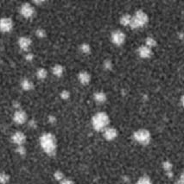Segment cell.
Here are the masks:
<instances>
[{
	"mask_svg": "<svg viewBox=\"0 0 184 184\" xmlns=\"http://www.w3.org/2000/svg\"><path fill=\"white\" fill-rule=\"evenodd\" d=\"M40 144L45 153L49 156H54L56 152V139L51 133H44L40 137Z\"/></svg>",
	"mask_w": 184,
	"mask_h": 184,
	"instance_id": "cell-1",
	"label": "cell"
},
{
	"mask_svg": "<svg viewBox=\"0 0 184 184\" xmlns=\"http://www.w3.org/2000/svg\"><path fill=\"white\" fill-rule=\"evenodd\" d=\"M108 124H109V117L105 112H98L93 117L92 124L96 131L105 130L108 125Z\"/></svg>",
	"mask_w": 184,
	"mask_h": 184,
	"instance_id": "cell-2",
	"label": "cell"
},
{
	"mask_svg": "<svg viewBox=\"0 0 184 184\" xmlns=\"http://www.w3.org/2000/svg\"><path fill=\"white\" fill-rule=\"evenodd\" d=\"M149 21V18L147 14L142 11H138L135 13L134 17H131V20L130 23V26L132 29H137L144 26Z\"/></svg>",
	"mask_w": 184,
	"mask_h": 184,
	"instance_id": "cell-3",
	"label": "cell"
},
{
	"mask_svg": "<svg viewBox=\"0 0 184 184\" xmlns=\"http://www.w3.org/2000/svg\"><path fill=\"white\" fill-rule=\"evenodd\" d=\"M134 138L141 144H148L150 141V133L147 130L141 129L134 133Z\"/></svg>",
	"mask_w": 184,
	"mask_h": 184,
	"instance_id": "cell-4",
	"label": "cell"
},
{
	"mask_svg": "<svg viewBox=\"0 0 184 184\" xmlns=\"http://www.w3.org/2000/svg\"><path fill=\"white\" fill-rule=\"evenodd\" d=\"M13 28V22L9 18L0 19V30L2 32H10Z\"/></svg>",
	"mask_w": 184,
	"mask_h": 184,
	"instance_id": "cell-5",
	"label": "cell"
},
{
	"mask_svg": "<svg viewBox=\"0 0 184 184\" xmlns=\"http://www.w3.org/2000/svg\"><path fill=\"white\" fill-rule=\"evenodd\" d=\"M20 13L22 14V16H24V18H31L34 13H35V9L34 7L28 4V3H25L22 6H21V9H20Z\"/></svg>",
	"mask_w": 184,
	"mask_h": 184,
	"instance_id": "cell-6",
	"label": "cell"
},
{
	"mask_svg": "<svg viewBox=\"0 0 184 184\" xmlns=\"http://www.w3.org/2000/svg\"><path fill=\"white\" fill-rule=\"evenodd\" d=\"M125 36L124 34L120 30H116L112 33V41L116 45H122L124 43Z\"/></svg>",
	"mask_w": 184,
	"mask_h": 184,
	"instance_id": "cell-7",
	"label": "cell"
},
{
	"mask_svg": "<svg viewBox=\"0 0 184 184\" xmlns=\"http://www.w3.org/2000/svg\"><path fill=\"white\" fill-rule=\"evenodd\" d=\"M12 141L18 146L23 145L26 141V136L22 131H17L15 132L12 137Z\"/></svg>",
	"mask_w": 184,
	"mask_h": 184,
	"instance_id": "cell-8",
	"label": "cell"
},
{
	"mask_svg": "<svg viewBox=\"0 0 184 184\" xmlns=\"http://www.w3.org/2000/svg\"><path fill=\"white\" fill-rule=\"evenodd\" d=\"M13 120L18 124H23L26 122L27 120V114L23 110H18L13 116Z\"/></svg>",
	"mask_w": 184,
	"mask_h": 184,
	"instance_id": "cell-9",
	"label": "cell"
},
{
	"mask_svg": "<svg viewBox=\"0 0 184 184\" xmlns=\"http://www.w3.org/2000/svg\"><path fill=\"white\" fill-rule=\"evenodd\" d=\"M117 135H118V132H117L116 129H114V128L106 127L104 130V137L106 140H109V141L113 140L114 138H116Z\"/></svg>",
	"mask_w": 184,
	"mask_h": 184,
	"instance_id": "cell-10",
	"label": "cell"
},
{
	"mask_svg": "<svg viewBox=\"0 0 184 184\" xmlns=\"http://www.w3.org/2000/svg\"><path fill=\"white\" fill-rule=\"evenodd\" d=\"M31 43H32L31 40L26 37H22L18 40V45L21 48V49H23V50H28L29 48L30 47Z\"/></svg>",
	"mask_w": 184,
	"mask_h": 184,
	"instance_id": "cell-11",
	"label": "cell"
},
{
	"mask_svg": "<svg viewBox=\"0 0 184 184\" xmlns=\"http://www.w3.org/2000/svg\"><path fill=\"white\" fill-rule=\"evenodd\" d=\"M138 55L140 57L142 58H149L152 55V51H151V49L147 47L146 45L144 46H141L139 47L138 49Z\"/></svg>",
	"mask_w": 184,
	"mask_h": 184,
	"instance_id": "cell-12",
	"label": "cell"
},
{
	"mask_svg": "<svg viewBox=\"0 0 184 184\" xmlns=\"http://www.w3.org/2000/svg\"><path fill=\"white\" fill-rule=\"evenodd\" d=\"M79 80L83 85H87L91 80V75L87 72H80L79 74Z\"/></svg>",
	"mask_w": 184,
	"mask_h": 184,
	"instance_id": "cell-13",
	"label": "cell"
},
{
	"mask_svg": "<svg viewBox=\"0 0 184 184\" xmlns=\"http://www.w3.org/2000/svg\"><path fill=\"white\" fill-rule=\"evenodd\" d=\"M21 87L25 91H30L34 88V84L31 80L28 79H24L21 82Z\"/></svg>",
	"mask_w": 184,
	"mask_h": 184,
	"instance_id": "cell-14",
	"label": "cell"
},
{
	"mask_svg": "<svg viewBox=\"0 0 184 184\" xmlns=\"http://www.w3.org/2000/svg\"><path fill=\"white\" fill-rule=\"evenodd\" d=\"M93 97H94L95 101L98 102V103H99V104L104 103V102H106V95L104 93H102V92H98V93H96L94 94Z\"/></svg>",
	"mask_w": 184,
	"mask_h": 184,
	"instance_id": "cell-15",
	"label": "cell"
},
{
	"mask_svg": "<svg viewBox=\"0 0 184 184\" xmlns=\"http://www.w3.org/2000/svg\"><path fill=\"white\" fill-rule=\"evenodd\" d=\"M63 71H64L63 67L61 65H55L53 68V74L57 77H61L63 74Z\"/></svg>",
	"mask_w": 184,
	"mask_h": 184,
	"instance_id": "cell-16",
	"label": "cell"
},
{
	"mask_svg": "<svg viewBox=\"0 0 184 184\" xmlns=\"http://www.w3.org/2000/svg\"><path fill=\"white\" fill-rule=\"evenodd\" d=\"M131 20V17L128 14H125L120 18V24H123L124 26H127V25H130Z\"/></svg>",
	"mask_w": 184,
	"mask_h": 184,
	"instance_id": "cell-17",
	"label": "cell"
},
{
	"mask_svg": "<svg viewBox=\"0 0 184 184\" xmlns=\"http://www.w3.org/2000/svg\"><path fill=\"white\" fill-rule=\"evenodd\" d=\"M47 74H48L47 70L44 69V68H39V69L37 70V78L40 79V80L45 79V78L47 77Z\"/></svg>",
	"mask_w": 184,
	"mask_h": 184,
	"instance_id": "cell-18",
	"label": "cell"
},
{
	"mask_svg": "<svg viewBox=\"0 0 184 184\" xmlns=\"http://www.w3.org/2000/svg\"><path fill=\"white\" fill-rule=\"evenodd\" d=\"M162 167H163V168L165 169V171H167V173H168V176H172V164L169 162H163V164H162Z\"/></svg>",
	"mask_w": 184,
	"mask_h": 184,
	"instance_id": "cell-19",
	"label": "cell"
},
{
	"mask_svg": "<svg viewBox=\"0 0 184 184\" xmlns=\"http://www.w3.org/2000/svg\"><path fill=\"white\" fill-rule=\"evenodd\" d=\"M10 180L9 175L6 173H0V184H6Z\"/></svg>",
	"mask_w": 184,
	"mask_h": 184,
	"instance_id": "cell-20",
	"label": "cell"
},
{
	"mask_svg": "<svg viewBox=\"0 0 184 184\" xmlns=\"http://www.w3.org/2000/svg\"><path fill=\"white\" fill-rule=\"evenodd\" d=\"M137 184H152L151 181L147 176H142L137 182Z\"/></svg>",
	"mask_w": 184,
	"mask_h": 184,
	"instance_id": "cell-21",
	"label": "cell"
},
{
	"mask_svg": "<svg viewBox=\"0 0 184 184\" xmlns=\"http://www.w3.org/2000/svg\"><path fill=\"white\" fill-rule=\"evenodd\" d=\"M156 45V42L155 39H153L152 37H148L146 38V46L149 47V48H151V47H154Z\"/></svg>",
	"mask_w": 184,
	"mask_h": 184,
	"instance_id": "cell-22",
	"label": "cell"
},
{
	"mask_svg": "<svg viewBox=\"0 0 184 184\" xmlns=\"http://www.w3.org/2000/svg\"><path fill=\"white\" fill-rule=\"evenodd\" d=\"M80 50H81L82 53H84V54H88V53H90V51H91V48H90V46H89L88 44L83 43V44L80 46Z\"/></svg>",
	"mask_w": 184,
	"mask_h": 184,
	"instance_id": "cell-23",
	"label": "cell"
},
{
	"mask_svg": "<svg viewBox=\"0 0 184 184\" xmlns=\"http://www.w3.org/2000/svg\"><path fill=\"white\" fill-rule=\"evenodd\" d=\"M17 152L21 156H24L26 154V149L24 148V145H19L17 148Z\"/></svg>",
	"mask_w": 184,
	"mask_h": 184,
	"instance_id": "cell-24",
	"label": "cell"
},
{
	"mask_svg": "<svg viewBox=\"0 0 184 184\" xmlns=\"http://www.w3.org/2000/svg\"><path fill=\"white\" fill-rule=\"evenodd\" d=\"M54 176H55V178L57 181H62L63 180V178H64V175H63V173L61 172V171H56V172L55 173Z\"/></svg>",
	"mask_w": 184,
	"mask_h": 184,
	"instance_id": "cell-25",
	"label": "cell"
},
{
	"mask_svg": "<svg viewBox=\"0 0 184 184\" xmlns=\"http://www.w3.org/2000/svg\"><path fill=\"white\" fill-rule=\"evenodd\" d=\"M36 34H37V36L38 37H40V38H43V37L46 36V32H45V30H43V29H38V30L36 31Z\"/></svg>",
	"mask_w": 184,
	"mask_h": 184,
	"instance_id": "cell-26",
	"label": "cell"
},
{
	"mask_svg": "<svg viewBox=\"0 0 184 184\" xmlns=\"http://www.w3.org/2000/svg\"><path fill=\"white\" fill-rule=\"evenodd\" d=\"M104 68H105L106 70L112 69V62H111L110 60H106V61L104 62Z\"/></svg>",
	"mask_w": 184,
	"mask_h": 184,
	"instance_id": "cell-27",
	"label": "cell"
},
{
	"mask_svg": "<svg viewBox=\"0 0 184 184\" xmlns=\"http://www.w3.org/2000/svg\"><path fill=\"white\" fill-rule=\"evenodd\" d=\"M69 96H70V93H69V92L67 91V90H64V91H62V92L61 93V98H62V99H68L69 98Z\"/></svg>",
	"mask_w": 184,
	"mask_h": 184,
	"instance_id": "cell-28",
	"label": "cell"
},
{
	"mask_svg": "<svg viewBox=\"0 0 184 184\" xmlns=\"http://www.w3.org/2000/svg\"><path fill=\"white\" fill-rule=\"evenodd\" d=\"M60 184H74V182L71 181V180H68V179H63Z\"/></svg>",
	"mask_w": 184,
	"mask_h": 184,
	"instance_id": "cell-29",
	"label": "cell"
},
{
	"mask_svg": "<svg viewBox=\"0 0 184 184\" xmlns=\"http://www.w3.org/2000/svg\"><path fill=\"white\" fill-rule=\"evenodd\" d=\"M25 58H26V60H27V61L31 62V61L34 59V55H33L32 54H28V55H26V57H25Z\"/></svg>",
	"mask_w": 184,
	"mask_h": 184,
	"instance_id": "cell-30",
	"label": "cell"
},
{
	"mask_svg": "<svg viewBox=\"0 0 184 184\" xmlns=\"http://www.w3.org/2000/svg\"><path fill=\"white\" fill-rule=\"evenodd\" d=\"M49 121L51 124H54V123H55L56 118H55L54 116H49Z\"/></svg>",
	"mask_w": 184,
	"mask_h": 184,
	"instance_id": "cell-31",
	"label": "cell"
},
{
	"mask_svg": "<svg viewBox=\"0 0 184 184\" xmlns=\"http://www.w3.org/2000/svg\"><path fill=\"white\" fill-rule=\"evenodd\" d=\"M30 126H31V127H36V122H35V120H31V121H30Z\"/></svg>",
	"mask_w": 184,
	"mask_h": 184,
	"instance_id": "cell-32",
	"label": "cell"
},
{
	"mask_svg": "<svg viewBox=\"0 0 184 184\" xmlns=\"http://www.w3.org/2000/svg\"><path fill=\"white\" fill-rule=\"evenodd\" d=\"M13 106L16 107V108H18V107L20 106V104H19L18 102H13Z\"/></svg>",
	"mask_w": 184,
	"mask_h": 184,
	"instance_id": "cell-33",
	"label": "cell"
},
{
	"mask_svg": "<svg viewBox=\"0 0 184 184\" xmlns=\"http://www.w3.org/2000/svg\"><path fill=\"white\" fill-rule=\"evenodd\" d=\"M176 184H184V181H181V180L180 179V180L176 182Z\"/></svg>",
	"mask_w": 184,
	"mask_h": 184,
	"instance_id": "cell-34",
	"label": "cell"
},
{
	"mask_svg": "<svg viewBox=\"0 0 184 184\" xmlns=\"http://www.w3.org/2000/svg\"><path fill=\"white\" fill-rule=\"evenodd\" d=\"M181 104H182V106H184V95L181 97Z\"/></svg>",
	"mask_w": 184,
	"mask_h": 184,
	"instance_id": "cell-35",
	"label": "cell"
},
{
	"mask_svg": "<svg viewBox=\"0 0 184 184\" xmlns=\"http://www.w3.org/2000/svg\"><path fill=\"white\" fill-rule=\"evenodd\" d=\"M34 3H35V4H38V5H40V4L44 3V1H34Z\"/></svg>",
	"mask_w": 184,
	"mask_h": 184,
	"instance_id": "cell-36",
	"label": "cell"
},
{
	"mask_svg": "<svg viewBox=\"0 0 184 184\" xmlns=\"http://www.w3.org/2000/svg\"><path fill=\"white\" fill-rule=\"evenodd\" d=\"M180 179H181V181H184V172L182 173V175H181V178H180Z\"/></svg>",
	"mask_w": 184,
	"mask_h": 184,
	"instance_id": "cell-37",
	"label": "cell"
}]
</instances>
